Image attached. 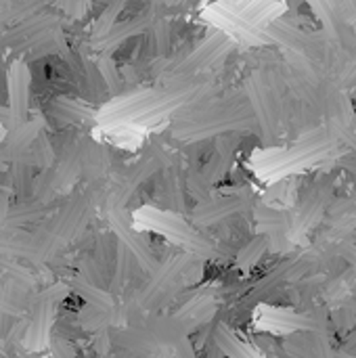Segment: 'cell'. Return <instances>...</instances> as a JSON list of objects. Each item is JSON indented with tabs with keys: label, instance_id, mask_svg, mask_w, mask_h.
<instances>
[{
	"label": "cell",
	"instance_id": "74e56055",
	"mask_svg": "<svg viewBox=\"0 0 356 358\" xmlns=\"http://www.w3.org/2000/svg\"><path fill=\"white\" fill-rule=\"evenodd\" d=\"M10 195L6 193V191H2L0 189V224H4V218H6V212H8V208H10Z\"/></svg>",
	"mask_w": 356,
	"mask_h": 358
},
{
	"label": "cell",
	"instance_id": "836d02e7",
	"mask_svg": "<svg viewBox=\"0 0 356 358\" xmlns=\"http://www.w3.org/2000/svg\"><path fill=\"white\" fill-rule=\"evenodd\" d=\"M46 350L50 352V358H78L73 344L69 340H65L63 336H55V334H52Z\"/></svg>",
	"mask_w": 356,
	"mask_h": 358
},
{
	"label": "cell",
	"instance_id": "e0dca14e",
	"mask_svg": "<svg viewBox=\"0 0 356 358\" xmlns=\"http://www.w3.org/2000/svg\"><path fill=\"white\" fill-rule=\"evenodd\" d=\"M178 27L176 23L172 21H166V19H159L155 21L138 40V48L134 52V61L138 65H147L151 61H157L162 57H166L176 40V34Z\"/></svg>",
	"mask_w": 356,
	"mask_h": 358
},
{
	"label": "cell",
	"instance_id": "ba28073f",
	"mask_svg": "<svg viewBox=\"0 0 356 358\" xmlns=\"http://www.w3.org/2000/svg\"><path fill=\"white\" fill-rule=\"evenodd\" d=\"M239 149V134H227L220 136L210 153V157L206 162H199V166L189 168L185 172V187H187V195H191L193 199L204 201L210 197V191L229 174L235 155Z\"/></svg>",
	"mask_w": 356,
	"mask_h": 358
},
{
	"label": "cell",
	"instance_id": "f546056e",
	"mask_svg": "<svg viewBox=\"0 0 356 358\" xmlns=\"http://www.w3.org/2000/svg\"><path fill=\"white\" fill-rule=\"evenodd\" d=\"M269 250V241H266V237H262V235H258V237H254L252 241H248L239 252H237V256H235V264H237V268H241V271H250V268H254L258 262H260V258L264 256V252Z\"/></svg>",
	"mask_w": 356,
	"mask_h": 358
},
{
	"label": "cell",
	"instance_id": "277c9868",
	"mask_svg": "<svg viewBox=\"0 0 356 358\" xmlns=\"http://www.w3.org/2000/svg\"><path fill=\"white\" fill-rule=\"evenodd\" d=\"M256 126L245 101H225L193 107L172 124V136L185 143H201L212 136L248 132Z\"/></svg>",
	"mask_w": 356,
	"mask_h": 358
},
{
	"label": "cell",
	"instance_id": "7c38bea8",
	"mask_svg": "<svg viewBox=\"0 0 356 358\" xmlns=\"http://www.w3.org/2000/svg\"><path fill=\"white\" fill-rule=\"evenodd\" d=\"M155 222H157V229L162 233H166V237H170L178 245H183L185 254L197 256V258H204V260H210V258L218 256L216 245L208 237L193 231L191 224L187 220H183L180 216L168 214V212H155Z\"/></svg>",
	"mask_w": 356,
	"mask_h": 358
},
{
	"label": "cell",
	"instance_id": "ab89813d",
	"mask_svg": "<svg viewBox=\"0 0 356 358\" xmlns=\"http://www.w3.org/2000/svg\"><path fill=\"white\" fill-rule=\"evenodd\" d=\"M206 358H225V355H222L214 344H210V346H208V352H206Z\"/></svg>",
	"mask_w": 356,
	"mask_h": 358
},
{
	"label": "cell",
	"instance_id": "d6a6232c",
	"mask_svg": "<svg viewBox=\"0 0 356 358\" xmlns=\"http://www.w3.org/2000/svg\"><path fill=\"white\" fill-rule=\"evenodd\" d=\"M94 65H97V69L101 73V80H103L105 88L111 90V92H118L120 86H122V78H120V69L115 67L113 59L109 55H103Z\"/></svg>",
	"mask_w": 356,
	"mask_h": 358
},
{
	"label": "cell",
	"instance_id": "5b68a950",
	"mask_svg": "<svg viewBox=\"0 0 356 358\" xmlns=\"http://www.w3.org/2000/svg\"><path fill=\"white\" fill-rule=\"evenodd\" d=\"M111 348L136 358H170L172 350L189 338L183 323L174 315H151L141 323L124 325L109 331Z\"/></svg>",
	"mask_w": 356,
	"mask_h": 358
},
{
	"label": "cell",
	"instance_id": "f1b7e54d",
	"mask_svg": "<svg viewBox=\"0 0 356 358\" xmlns=\"http://www.w3.org/2000/svg\"><path fill=\"white\" fill-rule=\"evenodd\" d=\"M212 344L225 355V358H256L254 357V352H252L250 348H245V346L235 338V334H233L227 325H222V323H218V325L214 327Z\"/></svg>",
	"mask_w": 356,
	"mask_h": 358
},
{
	"label": "cell",
	"instance_id": "1f68e13d",
	"mask_svg": "<svg viewBox=\"0 0 356 358\" xmlns=\"http://www.w3.org/2000/svg\"><path fill=\"white\" fill-rule=\"evenodd\" d=\"M285 352L292 358H315L311 334H294L285 340Z\"/></svg>",
	"mask_w": 356,
	"mask_h": 358
},
{
	"label": "cell",
	"instance_id": "e575fe53",
	"mask_svg": "<svg viewBox=\"0 0 356 358\" xmlns=\"http://www.w3.org/2000/svg\"><path fill=\"white\" fill-rule=\"evenodd\" d=\"M94 342H92V348L99 357H107V352L111 350V338H109V331H101V334H94L92 336Z\"/></svg>",
	"mask_w": 356,
	"mask_h": 358
},
{
	"label": "cell",
	"instance_id": "b9f144b4",
	"mask_svg": "<svg viewBox=\"0 0 356 358\" xmlns=\"http://www.w3.org/2000/svg\"><path fill=\"white\" fill-rule=\"evenodd\" d=\"M15 358H38V357H36V355H27V352H23V350L19 348V350H17V357Z\"/></svg>",
	"mask_w": 356,
	"mask_h": 358
},
{
	"label": "cell",
	"instance_id": "d4e9b609",
	"mask_svg": "<svg viewBox=\"0 0 356 358\" xmlns=\"http://www.w3.org/2000/svg\"><path fill=\"white\" fill-rule=\"evenodd\" d=\"M254 216H256V224H258V235H262L266 239L290 235L292 218L287 212L269 208V206H256Z\"/></svg>",
	"mask_w": 356,
	"mask_h": 358
},
{
	"label": "cell",
	"instance_id": "6da1fadb",
	"mask_svg": "<svg viewBox=\"0 0 356 358\" xmlns=\"http://www.w3.org/2000/svg\"><path fill=\"white\" fill-rule=\"evenodd\" d=\"M172 159V153L164 149L157 143H151L145 153L120 176V180L113 185V189L103 197V212L111 227V233L122 241L138 260L141 268L151 273L157 268V258L153 256V250L149 241L132 227L130 218V201L138 189L149 182L168 162Z\"/></svg>",
	"mask_w": 356,
	"mask_h": 358
},
{
	"label": "cell",
	"instance_id": "ffe728a7",
	"mask_svg": "<svg viewBox=\"0 0 356 358\" xmlns=\"http://www.w3.org/2000/svg\"><path fill=\"white\" fill-rule=\"evenodd\" d=\"M327 203H329V189L327 187H315V189H311L300 199V203L294 210V214H290V218H292L290 233H306L308 229H313L321 220Z\"/></svg>",
	"mask_w": 356,
	"mask_h": 358
},
{
	"label": "cell",
	"instance_id": "484cf974",
	"mask_svg": "<svg viewBox=\"0 0 356 358\" xmlns=\"http://www.w3.org/2000/svg\"><path fill=\"white\" fill-rule=\"evenodd\" d=\"M69 289L84 302V306H97V308H103V310H115L118 308L115 306V298L107 289H101V287L90 285L80 275H76L71 279Z\"/></svg>",
	"mask_w": 356,
	"mask_h": 358
},
{
	"label": "cell",
	"instance_id": "60d3db41",
	"mask_svg": "<svg viewBox=\"0 0 356 358\" xmlns=\"http://www.w3.org/2000/svg\"><path fill=\"white\" fill-rule=\"evenodd\" d=\"M97 358H136V357H132V355H128V352H118L115 357H97Z\"/></svg>",
	"mask_w": 356,
	"mask_h": 358
},
{
	"label": "cell",
	"instance_id": "d6986e66",
	"mask_svg": "<svg viewBox=\"0 0 356 358\" xmlns=\"http://www.w3.org/2000/svg\"><path fill=\"white\" fill-rule=\"evenodd\" d=\"M153 23H155V6H145L143 13L132 15V17H128V19L115 23L113 29H111L101 42H97L94 46L101 48V50H105V55H111L113 48L122 46V44L128 42L130 38L143 36Z\"/></svg>",
	"mask_w": 356,
	"mask_h": 358
},
{
	"label": "cell",
	"instance_id": "7bdbcfd3",
	"mask_svg": "<svg viewBox=\"0 0 356 358\" xmlns=\"http://www.w3.org/2000/svg\"><path fill=\"white\" fill-rule=\"evenodd\" d=\"M355 210H356V201H355Z\"/></svg>",
	"mask_w": 356,
	"mask_h": 358
},
{
	"label": "cell",
	"instance_id": "f35d334b",
	"mask_svg": "<svg viewBox=\"0 0 356 358\" xmlns=\"http://www.w3.org/2000/svg\"><path fill=\"white\" fill-rule=\"evenodd\" d=\"M342 352H346V355H356V334L344 344V348H342Z\"/></svg>",
	"mask_w": 356,
	"mask_h": 358
},
{
	"label": "cell",
	"instance_id": "2e32d148",
	"mask_svg": "<svg viewBox=\"0 0 356 358\" xmlns=\"http://www.w3.org/2000/svg\"><path fill=\"white\" fill-rule=\"evenodd\" d=\"M231 48V40L225 34H212L210 38H206L193 52H189L185 59L178 61V65L174 67V78H193L197 71L208 69L210 65H214L227 50Z\"/></svg>",
	"mask_w": 356,
	"mask_h": 358
},
{
	"label": "cell",
	"instance_id": "ac0fdd59",
	"mask_svg": "<svg viewBox=\"0 0 356 358\" xmlns=\"http://www.w3.org/2000/svg\"><path fill=\"white\" fill-rule=\"evenodd\" d=\"M44 132V117L36 115V117H27V122L10 128L2 138H0V162L4 164H15L19 162L27 149L31 147V143Z\"/></svg>",
	"mask_w": 356,
	"mask_h": 358
},
{
	"label": "cell",
	"instance_id": "30bf717a",
	"mask_svg": "<svg viewBox=\"0 0 356 358\" xmlns=\"http://www.w3.org/2000/svg\"><path fill=\"white\" fill-rule=\"evenodd\" d=\"M254 197L248 191L229 193V195H216L208 197L199 203H195L187 214L189 222L199 229H210L216 224H222L225 220H231L237 214H243L252 208Z\"/></svg>",
	"mask_w": 356,
	"mask_h": 358
},
{
	"label": "cell",
	"instance_id": "3957f363",
	"mask_svg": "<svg viewBox=\"0 0 356 358\" xmlns=\"http://www.w3.org/2000/svg\"><path fill=\"white\" fill-rule=\"evenodd\" d=\"M193 256L178 252L164 262L157 264L155 271L149 273V277L136 287L128 300L118 308V317H122L120 323L134 325L145 321L147 317L155 315L157 310L166 308L183 289V283L191 271Z\"/></svg>",
	"mask_w": 356,
	"mask_h": 358
},
{
	"label": "cell",
	"instance_id": "8fae6325",
	"mask_svg": "<svg viewBox=\"0 0 356 358\" xmlns=\"http://www.w3.org/2000/svg\"><path fill=\"white\" fill-rule=\"evenodd\" d=\"M153 182V201L157 203L159 212L168 214H185L187 208V187H185V170L170 159L155 176Z\"/></svg>",
	"mask_w": 356,
	"mask_h": 358
},
{
	"label": "cell",
	"instance_id": "4316f807",
	"mask_svg": "<svg viewBox=\"0 0 356 358\" xmlns=\"http://www.w3.org/2000/svg\"><path fill=\"white\" fill-rule=\"evenodd\" d=\"M80 327L86 334H101V331H109L111 325H118V308L115 310H103L97 306H82L76 315Z\"/></svg>",
	"mask_w": 356,
	"mask_h": 358
},
{
	"label": "cell",
	"instance_id": "7a4b0ae2",
	"mask_svg": "<svg viewBox=\"0 0 356 358\" xmlns=\"http://www.w3.org/2000/svg\"><path fill=\"white\" fill-rule=\"evenodd\" d=\"M99 195L92 187L78 189L50 212L31 233H25L21 258L44 264L76 241L94 218Z\"/></svg>",
	"mask_w": 356,
	"mask_h": 358
},
{
	"label": "cell",
	"instance_id": "52a82bcc",
	"mask_svg": "<svg viewBox=\"0 0 356 358\" xmlns=\"http://www.w3.org/2000/svg\"><path fill=\"white\" fill-rule=\"evenodd\" d=\"M71 294L67 283H55L46 289L34 294L31 304L25 313V331L19 348L27 355H38L48 348L52 338V327L59 315L61 304Z\"/></svg>",
	"mask_w": 356,
	"mask_h": 358
},
{
	"label": "cell",
	"instance_id": "4dcf8cb0",
	"mask_svg": "<svg viewBox=\"0 0 356 358\" xmlns=\"http://www.w3.org/2000/svg\"><path fill=\"white\" fill-rule=\"evenodd\" d=\"M122 8H124V2H111V4H107V6L103 8V13L99 15V19H97L94 25H92V34H90L92 44L101 42V40L113 29V25L118 23V17H120Z\"/></svg>",
	"mask_w": 356,
	"mask_h": 358
},
{
	"label": "cell",
	"instance_id": "d590c367",
	"mask_svg": "<svg viewBox=\"0 0 356 358\" xmlns=\"http://www.w3.org/2000/svg\"><path fill=\"white\" fill-rule=\"evenodd\" d=\"M170 358H197V352H195V346L191 344V340L185 338V340L172 350Z\"/></svg>",
	"mask_w": 356,
	"mask_h": 358
},
{
	"label": "cell",
	"instance_id": "cb8c5ba5",
	"mask_svg": "<svg viewBox=\"0 0 356 358\" xmlns=\"http://www.w3.org/2000/svg\"><path fill=\"white\" fill-rule=\"evenodd\" d=\"M141 264L136 260V256L120 241L118 245V260H115V268H113V277H111V283L107 287V292L115 298L120 294H124L128 289V285L134 281V277L138 275Z\"/></svg>",
	"mask_w": 356,
	"mask_h": 358
},
{
	"label": "cell",
	"instance_id": "9c48e42d",
	"mask_svg": "<svg viewBox=\"0 0 356 358\" xmlns=\"http://www.w3.org/2000/svg\"><path fill=\"white\" fill-rule=\"evenodd\" d=\"M118 237L107 231V233H99L90 252L82 258L78 275L88 281L94 287L107 289L113 277V268H115V260H118Z\"/></svg>",
	"mask_w": 356,
	"mask_h": 358
},
{
	"label": "cell",
	"instance_id": "83f0119b",
	"mask_svg": "<svg viewBox=\"0 0 356 358\" xmlns=\"http://www.w3.org/2000/svg\"><path fill=\"white\" fill-rule=\"evenodd\" d=\"M55 159H57V149H55V145L50 143V138L42 132V134L31 143V147L27 149V153H25L19 162L31 166V168L40 174V172L48 170V168L55 164Z\"/></svg>",
	"mask_w": 356,
	"mask_h": 358
},
{
	"label": "cell",
	"instance_id": "44dd1931",
	"mask_svg": "<svg viewBox=\"0 0 356 358\" xmlns=\"http://www.w3.org/2000/svg\"><path fill=\"white\" fill-rule=\"evenodd\" d=\"M80 157H82V178L90 185L101 180L111 166L107 147L99 145L97 141L88 136L80 138Z\"/></svg>",
	"mask_w": 356,
	"mask_h": 358
},
{
	"label": "cell",
	"instance_id": "4fadbf2b",
	"mask_svg": "<svg viewBox=\"0 0 356 358\" xmlns=\"http://www.w3.org/2000/svg\"><path fill=\"white\" fill-rule=\"evenodd\" d=\"M34 294L31 277L25 271H15V266H10L6 277L0 281V315L13 321L23 319Z\"/></svg>",
	"mask_w": 356,
	"mask_h": 358
},
{
	"label": "cell",
	"instance_id": "7402d4cb",
	"mask_svg": "<svg viewBox=\"0 0 356 358\" xmlns=\"http://www.w3.org/2000/svg\"><path fill=\"white\" fill-rule=\"evenodd\" d=\"M36 178L38 172L23 164V162H15L8 164V172H6V193L13 195L17 199V203L21 201H29L34 199V191H36Z\"/></svg>",
	"mask_w": 356,
	"mask_h": 358
},
{
	"label": "cell",
	"instance_id": "603a6c76",
	"mask_svg": "<svg viewBox=\"0 0 356 358\" xmlns=\"http://www.w3.org/2000/svg\"><path fill=\"white\" fill-rule=\"evenodd\" d=\"M50 212H52V208H48V206H44V203H40L36 199L21 201V203H15V206L8 208L6 218H4V227L10 229V231H21L25 227H36Z\"/></svg>",
	"mask_w": 356,
	"mask_h": 358
},
{
	"label": "cell",
	"instance_id": "8992f818",
	"mask_svg": "<svg viewBox=\"0 0 356 358\" xmlns=\"http://www.w3.org/2000/svg\"><path fill=\"white\" fill-rule=\"evenodd\" d=\"M245 96L254 122L262 132V141L266 145L275 143L287 122V103L283 96V84L279 73L269 69L254 71L245 82Z\"/></svg>",
	"mask_w": 356,
	"mask_h": 358
},
{
	"label": "cell",
	"instance_id": "8d00e7d4",
	"mask_svg": "<svg viewBox=\"0 0 356 358\" xmlns=\"http://www.w3.org/2000/svg\"><path fill=\"white\" fill-rule=\"evenodd\" d=\"M4 46L0 42V105L6 101V69H4Z\"/></svg>",
	"mask_w": 356,
	"mask_h": 358
},
{
	"label": "cell",
	"instance_id": "9a60e30c",
	"mask_svg": "<svg viewBox=\"0 0 356 358\" xmlns=\"http://www.w3.org/2000/svg\"><path fill=\"white\" fill-rule=\"evenodd\" d=\"M57 25H59V19L55 15L34 13L31 17L19 21L15 27L4 31L0 36V42H2V46L6 50H15V52H23L25 55L46 31H50Z\"/></svg>",
	"mask_w": 356,
	"mask_h": 358
},
{
	"label": "cell",
	"instance_id": "5bb4252c",
	"mask_svg": "<svg viewBox=\"0 0 356 358\" xmlns=\"http://www.w3.org/2000/svg\"><path fill=\"white\" fill-rule=\"evenodd\" d=\"M31 71L25 61H15L6 71V109L10 113V128L27 122L29 99H31Z\"/></svg>",
	"mask_w": 356,
	"mask_h": 358
}]
</instances>
